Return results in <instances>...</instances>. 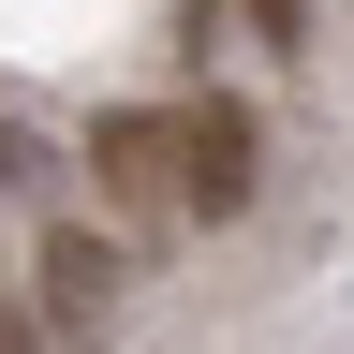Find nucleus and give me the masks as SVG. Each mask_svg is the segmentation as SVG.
I'll return each instance as SVG.
<instances>
[{
  "label": "nucleus",
  "instance_id": "1",
  "mask_svg": "<svg viewBox=\"0 0 354 354\" xmlns=\"http://www.w3.org/2000/svg\"><path fill=\"white\" fill-rule=\"evenodd\" d=\"M30 281H44V339H59V354H104V325H118V281H133V251H118V236H88V221H44Z\"/></svg>",
  "mask_w": 354,
  "mask_h": 354
},
{
  "label": "nucleus",
  "instance_id": "2",
  "mask_svg": "<svg viewBox=\"0 0 354 354\" xmlns=\"http://www.w3.org/2000/svg\"><path fill=\"white\" fill-rule=\"evenodd\" d=\"M251 148H266L251 104H236V88H207V104L177 118V207H192V221H236V207H251Z\"/></svg>",
  "mask_w": 354,
  "mask_h": 354
},
{
  "label": "nucleus",
  "instance_id": "3",
  "mask_svg": "<svg viewBox=\"0 0 354 354\" xmlns=\"http://www.w3.org/2000/svg\"><path fill=\"white\" fill-rule=\"evenodd\" d=\"M88 177H104L118 207H162V192H177V118H148V104H118L104 133H88Z\"/></svg>",
  "mask_w": 354,
  "mask_h": 354
},
{
  "label": "nucleus",
  "instance_id": "4",
  "mask_svg": "<svg viewBox=\"0 0 354 354\" xmlns=\"http://www.w3.org/2000/svg\"><path fill=\"white\" fill-rule=\"evenodd\" d=\"M251 30L266 44H310V0H251Z\"/></svg>",
  "mask_w": 354,
  "mask_h": 354
},
{
  "label": "nucleus",
  "instance_id": "5",
  "mask_svg": "<svg viewBox=\"0 0 354 354\" xmlns=\"http://www.w3.org/2000/svg\"><path fill=\"white\" fill-rule=\"evenodd\" d=\"M0 354H30V339H15V325H0Z\"/></svg>",
  "mask_w": 354,
  "mask_h": 354
}]
</instances>
